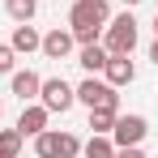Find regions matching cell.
Here are the masks:
<instances>
[{
    "mask_svg": "<svg viewBox=\"0 0 158 158\" xmlns=\"http://www.w3.org/2000/svg\"><path fill=\"white\" fill-rule=\"evenodd\" d=\"M47 120H52V111L43 103H22V115H17V132L22 137H39V132L47 128Z\"/></svg>",
    "mask_w": 158,
    "mask_h": 158,
    "instance_id": "ba28073f",
    "label": "cell"
},
{
    "mask_svg": "<svg viewBox=\"0 0 158 158\" xmlns=\"http://www.w3.org/2000/svg\"><path fill=\"white\" fill-rule=\"evenodd\" d=\"M69 30H73V43H77V47L98 43V39H103V30H98V26H69Z\"/></svg>",
    "mask_w": 158,
    "mask_h": 158,
    "instance_id": "e0dca14e",
    "label": "cell"
},
{
    "mask_svg": "<svg viewBox=\"0 0 158 158\" xmlns=\"http://www.w3.org/2000/svg\"><path fill=\"white\" fill-rule=\"evenodd\" d=\"M0 115H4V103H0Z\"/></svg>",
    "mask_w": 158,
    "mask_h": 158,
    "instance_id": "cb8c5ba5",
    "label": "cell"
},
{
    "mask_svg": "<svg viewBox=\"0 0 158 158\" xmlns=\"http://www.w3.org/2000/svg\"><path fill=\"white\" fill-rule=\"evenodd\" d=\"M73 47H77V43H73V30H47V34H43V47H39V52L47 56V60H69V56H73Z\"/></svg>",
    "mask_w": 158,
    "mask_h": 158,
    "instance_id": "9c48e42d",
    "label": "cell"
},
{
    "mask_svg": "<svg viewBox=\"0 0 158 158\" xmlns=\"http://www.w3.org/2000/svg\"><path fill=\"white\" fill-rule=\"evenodd\" d=\"M154 43H158V13H154Z\"/></svg>",
    "mask_w": 158,
    "mask_h": 158,
    "instance_id": "7402d4cb",
    "label": "cell"
},
{
    "mask_svg": "<svg viewBox=\"0 0 158 158\" xmlns=\"http://www.w3.org/2000/svg\"><path fill=\"white\" fill-rule=\"evenodd\" d=\"M9 85H13V94H17L22 103H39V85H43V77H39L34 69H22V73H9Z\"/></svg>",
    "mask_w": 158,
    "mask_h": 158,
    "instance_id": "30bf717a",
    "label": "cell"
},
{
    "mask_svg": "<svg viewBox=\"0 0 158 158\" xmlns=\"http://www.w3.org/2000/svg\"><path fill=\"white\" fill-rule=\"evenodd\" d=\"M150 60H154V64H158V43H154V47H150Z\"/></svg>",
    "mask_w": 158,
    "mask_h": 158,
    "instance_id": "ffe728a7",
    "label": "cell"
},
{
    "mask_svg": "<svg viewBox=\"0 0 158 158\" xmlns=\"http://www.w3.org/2000/svg\"><path fill=\"white\" fill-rule=\"evenodd\" d=\"M145 132H150V120L145 115H115V124H111L107 137H111L115 150H124V145H141Z\"/></svg>",
    "mask_w": 158,
    "mask_h": 158,
    "instance_id": "277c9868",
    "label": "cell"
},
{
    "mask_svg": "<svg viewBox=\"0 0 158 158\" xmlns=\"http://www.w3.org/2000/svg\"><path fill=\"white\" fill-rule=\"evenodd\" d=\"M34 154L39 158H77L81 154V141L64 128H43L34 137Z\"/></svg>",
    "mask_w": 158,
    "mask_h": 158,
    "instance_id": "7a4b0ae2",
    "label": "cell"
},
{
    "mask_svg": "<svg viewBox=\"0 0 158 158\" xmlns=\"http://www.w3.org/2000/svg\"><path fill=\"white\" fill-rule=\"evenodd\" d=\"M39 103L47 107V111H69V107L77 103V94H73V85L64 77H43V85H39Z\"/></svg>",
    "mask_w": 158,
    "mask_h": 158,
    "instance_id": "5b68a950",
    "label": "cell"
},
{
    "mask_svg": "<svg viewBox=\"0 0 158 158\" xmlns=\"http://www.w3.org/2000/svg\"><path fill=\"white\" fill-rule=\"evenodd\" d=\"M22 145H26V137H22V132L17 128H0V150H4V154H22Z\"/></svg>",
    "mask_w": 158,
    "mask_h": 158,
    "instance_id": "2e32d148",
    "label": "cell"
},
{
    "mask_svg": "<svg viewBox=\"0 0 158 158\" xmlns=\"http://www.w3.org/2000/svg\"><path fill=\"white\" fill-rule=\"evenodd\" d=\"M107 22H111L107 0H77L69 9V26H98V30H107Z\"/></svg>",
    "mask_w": 158,
    "mask_h": 158,
    "instance_id": "8992f818",
    "label": "cell"
},
{
    "mask_svg": "<svg viewBox=\"0 0 158 158\" xmlns=\"http://www.w3.org/2000/svg\"><path fill=\"white\" fill-rule=\"evenodd\" d=\"M137 4H141V0H124V9H137Z\"/></svg>",
    "mask_w": 158,
    "mask_h": 158,
    "instance_id": "44dd1931",
    "label": "cell"
},
{
    "mask_svg": "<svg viewBox=\"0 0 158 158\" xmlns=\"http://www.w3.org/2000/svg\"><path fill=\"white\" fill-rule=\"evenodd\" d=\"M81 158H115V145H111V137H90L85 145H81Z\"/></svg>",
    "mask_w": 158,
    "mask_h": 158,
    "instance_id": "5bb4252c",
    "label": "cell"
},
{
    "mask_svg": "<svg viewBox=\"0 0 158 158\" xmlns=\"http://www.w3.org/2000/svg\"><path fill=\"white\" fill-rule=\"evenodd\" d=\"M77 64L85 69V73H103V64H107V47L103 43H85L77 52Z\"/></svg>",
    "mask_w": 158,
    "mask_h": 158,
    "instance_id": "7c38bea8",
    "label": "cell"
},
{
    "mask_svg": "<svg viewBox=\"0 0 158 158\" xmlns=\"http://www.w3.org/2000/svg\"><path fill=\"white\" fill-rule=\"evenodd\" d=\"M9 47H13L17 56H30V52L43 47V34L30 26V22H17V26H13V39H9Z\"/></svg>",
    "mask_w": 158,
    "mask_h": 158,
    "instance_id": "8fae6325",
    "label": "cell"
},
{
    "mask_svg": "<svg viewBox=\"0 0 158 158\" xmlns=\"http://www.w3.org/2000/svg\"><path fill=\"white\" fill-rule=\"evenodd\" d=\"M0 158H13V154H4V150H0Z\"/></svg>",
    "mask_w": 158,
    "mask_h": 158,
    "instance_id": "603a6c76",
    "label": "cell"
},
{
    "mask_svg": "<svg viewBox=\"0 0 158 158\" xmlns=\"http://www.w3.org/2000/svg\"><path fill=\"white\" fill-rule=\"evenodd\" d=\"M4 13H9L13 22H34V13H39V0H4Z\"/></svg>",
    "mask_w": 158,
    "mask_h": 158,
    "instance_id": "9a60e30c",
    "label": "cell"
},
{
    "mask_svg": "<svg viewBox=\"0 0 158 158\" xmlns=\"http://www.w3.org/2000/svg\"><path fill=\"white\" fill-rule=\"evenodd\" d=\"M73 94H77V103H85V107H115L120 111V94H115V85H107L103 77H90L81 81V85H73Z\"/></svg>",
    "mask_w": 158,
    "mask_h": 158,
    "instance_id": "3957f363",
    "label": "cell"
},
{
    "mask_svg": "<svg viewBox=\"0 0 158 158\" xmlns=\"http://www.w3.org/2000/svg\"><path fill=\"white\" fill-rule=\"evenodd\" d=\"M103 43L111 56H132V47H137V17H132V9H124L120 17H111L103 30Z\"/></svg>",
    "mask_w": 158,
    "mask_h": 158,
    "instance_id": "6da1fadb",
    "label": "cell"
},
{
    "mask_svg": "<svg viewBox=\"0 0 158 158\" xmlns=\"http://www.w3.org/2000/svg\"><path fill=\"white\" fill-rule=\"evenodd\" d=\"M103 81L107 85H132L137 81V64H132V56H111L107 52V64H103Z\"/></svg>",
    "mask_w": 158,
    "mask_h": 158,
    "instance_id": "52a82bcc",
    "label": "cell"
},
{
    "mask_svg": "<svg viewBox=\"0 0 158 158\" xmlns=\"http://www.w3.org/2000/svg\"><path fill=\"white\" fill-rule=\"evenodd\" d=\"M13 64H17V52L9 43H0V73H13Z\"/></svg>",
    "mask_w": 158,
    "mask_h": 158,
    "instance_id": "ac0fdd59",
    "label": "cell"
},
{
    "mask_svg": "<svg viewBox=\"0 0 158 158\" xmlns=\"http://www.w3.org/2000/svg\"><path fill=\"white\" fill-rule=\"evenodd\" d=\"M115 115H120L115 107H90V128L98 132V137H107L111 124H115Z\"/></svg>",
    "mask_w": 158,
    "mask_h": 158,
    "instance_id": "4fadbf2b",
    "label": "cell"
},
{
    "mask_svg": "<svg viewBox=\"0 0 158 158\" xmlns=\"http://www.w3.org/2000/svg\"><path fill=\"white\" fill-rule=\"evenodd\" d=\"M115 158H145L141 145H124V150H115Z\"/></svg>",
    "mask_w": 158,
    "mask_h": 158,
    "instance_id": "d6986e66",
    "label": "cell"
}]
</instances>
